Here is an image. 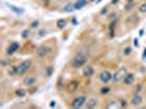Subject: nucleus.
Listing matches in <instances>:
<instances>
[{"label":"nucleus","instance_id":"nucleus-1","mask_svg":"<svg viewBox=\"0 0 146 109\" xmlns=\"http://www.w3.org/2000/svg\"><path fill=\"white\" fill-rule=\"evenodd\" d=\"M31 65H32V61L31 60H24V61H22L20 64L14 65V67H11L10 70L8 71V73H9V75H12V76L24 74V73L31 68Z\"/></svg>","mask_w":146,"mask_h":109},{"label":"nucleus","instance_id":"nucleus-2","mask_svg":"<svg viewBox=\"0 0 146 109\" xmlns=\"http://www.w3.org/2000/svg\"><path fill=\"white\" fill-rule=\"evenodd\" d=\"M88 60V54L85 50H79L78 52L75 54V57L71 60V68L72 69H79L86 64Z\"/></svg>","mask_w":146,"mask_h":109},{"label":"nucleus","instance_id":"nucleus-3","mask_svg":"<svg viewBox=\"0 0 146 109\" xmlns=\"http://www.w3.org/2000/svg\"><path fill=\"white\" fill-rule=\"evenodd\" d=\"M126 73H128V69H126L125 67L119 68L117 71L114 72V74H112V81L114 82V83H118V82H120V81H123L124 76L126 75Z\"/></svg>","mask_w":146,"mask_h":109},{"label":"nucleus","instance_id":"nucleus-4","mask_svg":"<svg viewBox=\"0 0 146 109\" xmlns=\"http://www.w3.org/2000/svg\"><path fill=\"white\" fill-rule=\"evenodd\" d=\"M86 102H87V97L86 96H78L70 103V107L74 108V109L81 108L84 105L86 104Z\"/></svg>","mask_w":146,"mask_h":109},{"label":"nucleus","instance_id":"nucleus-5","mask_svg":"<svg viewBox=\"0 0 146 109\" xmlns=\"http://www.w3.org/2000/svg\"><path fill=\"white\" fill-rule=\"evenodd\" d=\"M51 51H52L51 47H48V46H46V45H41L40 47L36 49V54L40 58H44L47 56L48 53H51Z\"/></svg>","mask_w":146,"mask_h":109},{"label":"nucleus","instance_id":"nucleus-6","mask_svg":"<svg viewBox=\"0 0 146 109\" xmlns=\"http://www.w3.org/2000/svg\"><path fill=\"white\" fill-rule=\"evenodd\" d=\"M99 79L100 81L102 82V83H109V82L112 80V74H111V72L109 71V70H105V71H102L101 73H100L99 75Z\"/></svg>","mask_w":146,"mask_h":109},{"label":"nucleus","instance_id":"nucleus-7","mask_svg":"<svg viewBox=\"0 0 146 109\" xmlns=\"http://www.w3.org/2000/svg\"><path fill=\"white\" fill-rule=\"evenodd\" d=\"M79 85H80L79 81L72 80V81H70V82H68V83H67V85H66V91H67L68 93H74V92H76L77 89H78Z\"/></svg>","mask_w":146,"mask_h":109},{"label":"nucleus","instance_id":"nucleus-8","mask_svg":"<svg viewBox=\"0 0 146 109\" xmlns=\"http://www.w3.org/2000/svg\"><path fill=\"white\" fill-rule=\"evenodd\" d=\"M19 49H20V44H19L18 42H12L9 45V47L7 48V54L8 56H11V54L17 52Z\"/></svg>","mask_w":146,"mask_h":109},{"label":"nucleus","instance_id":"nucleus-9","mask_svg":"<svg viewBox=\"0 0 146 109\" xmlns=\"http://www.w3.org/2000/svg\"><path fill=\"white\" fill-rule=\"evenodd\" d=\"M142 103H143V97H142L141 95H138V94H135L133 96V98L131 99V105L134 106V107L140 106Z\"/></svg>","mask_w":146,"mask_h":109},{"label":"nucleus","instance_id":"nucleus-10","mask_svg":"<svg viewBox=\"0 0 146 109\" xmlns=\"http://www.w3.org/2000/svg\"><path fill=\"white\" fill-rule=\"evenodd\" d=\"M134 81H135V75L133 73H126V75L123 79V83L125 85H132L134 83Z\"/></svg>","mask_w":146,"mask_h":109},{"label":"nucleus","instance_id":"nucleus-11","mask_svg":"<svg viewBox=\"0 0 146 109\" xmlns=\"http://www.w3.org/2000/svg\"><path fill=\"white\" fill-rule=\"evenodd\" d=\"M35 82H36V79L32 75L26 76V77L23 79V84L26 85V86H33V85L35 84Z\"/></svg>","mask_w":146,"mask_h":109},{"label":"nucleus","instance_id":"nucleus-12","mask_svg":"<svg viewBox=\"0 0 146 109\" xmlns=\"http://www.w3.org/2000/svg\"><path fill=\"white\" fill-rule=\"evenodd\" d=\"M98 102L99 100L97 98H95V97H91V98H89L86 102V104H85V106H86L87 108H95V107H97V105H98Z\"/></svg>","mask_w":146,"mask_h":109},{"label":"nucleus","instance_id":"nucleus-13","mask_svg":"<svg viewBox=\"0 0 146 109\" xmlns=\"http://www.w3.org/2000/svg\"><path fill=\"white\" fill-rule=\"evenodd\" d=\"M93 73H95V70L92 67H90V65H88V67L86 68H84V71H82V75L85 77H90L93 75Z\"/></svg>","mask_w":146,"mask_h":109},{"label":"nucleus","instance_id":"nucleus-14","mask_svg":"<svg viewBox=\"0 0 146 109\" xmlns=\"http://www.w3.org/2000/svg\"><path fill=\"white\" fill-rule=\"evenodd\" d=\"M87 5H88V0H77L74 3V7H75V10H80Z\"/></svg>","mask_w":146,"mask_h":109},{"label":"nucleus","instance_id":"nucleus-15","mask_svg":"<svg viewBox=\"0 0 146 109\" xmlns=\"http://www.w3.org/2000/svg\"><path fill=\"white\" fill-rule=\"evenodd\" d=\"M7 6L9 7V9H10V10H12L13 12H14L15 14H18V15H20V14H22V13H24V10H23V9H20V8L15 7V6H13V5H9V3H7Z\"/></svg>","mask_w":146,"mask_h":109},{"label":"nucleus","instance_id":"nucleus-16","mask_svg":"<svg viewBox=\"0 0 146 109\" xmlns=\"http://www.w3.org/2000/svg\"><path fill=\"white\" fill-rule=\"evenodd\" d=\"M66 24H67V22H66L65 19H59V20L56 22V25H57V27H58L59 30H63L64 27L66 26Z\"/></svg>","mask_w":146,"mask_h":109},{"label":"nucleus","instance_id":"nucleus-17","mask_svg":"<svg viewBox=\"0 0 146 109\" xmlns=\"http://www.w3.org/2000/svg\"><path fill=\"white\" fill-rule=\"evenodd\" d=\"M14 94L17 97H24L26 95V91L25 89H23V88H18V89H15Z\"/></svg>","mask_w":146,"mask_h":109},{"label":"nucleus","instance_id":"nucleus-18","mask_svg":"<svg viewBox=\"0 0 146 109\" xmlns=\"http://www.w3.org/2000/svg\"><path fill=\"white\" fill-rule=\"evenodd\" d=\"M109 33H110V37L112 38L114 37V33H115V22H111V24L109 25Z\"/></svg>","mask_w":146,"mask_h":109},{"label":"nucleus","instance_id":"nucleus-19","mask_svg":"<svg viewBox=\"0 0 146 109\" xmlns=\"http://www.w3.org/2000/svg\"><path fill=\"white\" fill-rule=\"evenodd\" d=\"M21 37L23 38V39H28V38L30 37V31L29 30H24L21 33Z\"/></svg>","mask_w":146,"mask_h":109},{"label":"nucleus","instance_id":"nucleus-20","mask_svg":"<svg viewBox=\"0 0 146 109\" xmlns=\"http://www.w3.org/2000/svg\"><path fill=\"white\" fill-rule=\"evenodd\" d=\"M109 92H110V87L109 86H103V87L100 88V94H101V95H106Z\"/></svg>","mask_w":146,"mask_h":109},{"label":"nucleus","instance_id":"nucleus-21","mask_svg":"<svg viewBox=\"0 0 146 109\" xmlns=\"http://www.w3.org/2000/svg\"><path fill=\"white\" fill-rule=\"evenodd\" d=\"M138 11H140L141 13H146V1L143 2L140 7H138Z\"/></svg>","mask_w":146,"mask_h":109},{"label":"nucleus","instance_id":"nucleus-22","mask_svg":"<svg viewBox=\"0 0 146 109\" xmlns=\"http://www.w3.org/2000/svg\"><path fill=\"white\" fill-rule=\"evenodd\" d=\"M66 12H71V11H74L75 10V7H74V5H68V6H66V8L64 9Z\"/></svg>","mask_w":146,"mask_h":109},{"label":"nucleus","instance_id":"nucleus-23","mask_svg":"<svg viewBox=\"0 0 146 109\" xmlns=\"http://www.w3.org/2000/svg\"><path fill=\"white\" fill-rule=\"evenodd\" d=\"M53 72H54V68L53 67H47V68H46V74H47V76H51Z\"/></svg>","mask_w":146,"mask_h":109},{"label":"nucleus","instance_id":"nucleus-24","mask_svg":"<svg viewBox=\"0 0 146 109\" xmlns=\"http://www.w3.org/2000/svg\"><path fill=\"white\" fill-rule=\"evenodd\" d=\"M123 52H124L125 56H129V54L132 53V47H130V46H128V47H126V48L124 49V51H123Z\"/></svg>","mask_w":146,"mask_h":109},{"label":"nucleus","instance_id":"nucleus-25","mask_svg":"<svg viewBox=\"0 0 146 109\" xmlns=\"http://www.w3.org/2000/svg\"><path fill=\"white\" fill-rule=\"evenodd\" d=\"M133 6H134V3H133V2H129L128 5L125 6V10H126V11L132 10V9H133Z\"/></svg>","mask_w":146,"mask_h":109},{"label":"nucleus","instance_id":"nucleus-26","mask_svg":"<svg viewBox=\"0 0 146 109\" xmlns=\"http://www.w3.org/2000/svg\"><path fill=\"white\" fill-rule=\"evenodd\" d=\"M108 11H109V7H105L101 11H100V15H105V14H107V13H108Z\"/></svg>","mask_w":146,"mask_h":109},{"label":"nucleus","instance_id":"nucleus-27","mask_svg":"<svg viewBox=\"0 0 146 109\" xmlns=\"http://www.w3.org/2000/svg\"><path fill=\"white\" fill-rule=\"evenodd\" d=\"M37 26H38V21H34L31 24V27H37Z\"/></svg>","mask_w":146,"mask_h":109},{"label":"nucleus","instance_id":"nucleus-28","mask_svg":"<svg viewBox=\"0 0 146 109\" xmlns=\"http://www.w3.org/2000/svg\"><path fill=\"white\" fill-rule=\"evenodd\" d=\"M45 34H46V31L45 30H41L40 32H38V35H40V36H44Z\"/></svg>","mask_w":146,"mask_h":109},{"label":"nucleus","instance_id":"nucleus-29","mask_svg":"<svg viewBox=\"0 0 146 109\" xmlns=\"http://www.w3.org/2000/svg\"><path fill=\"white\" fill-rule=\"evenodd\" d=\"M121 106L122 107H126V100H124V99L121 100Z\"/></svg>","mask_w":146,"mask_h":109},{"label":"nucleus","instance_id":"nucleus-30","mask_svg":"<svg viewBox=\"0 0 146 109\" xmlns=\"http://www.w3.org/2000/svg\"><path fill=\"white\" fill-rule=\"evenodd\" d=\"M119 1H120V0H112V1H111V3H112V5H117Z\"/></svg>","mask_w":146,"mask_h":109},{"label":"nucleus","instance_id":"nucleus-31","mask_svg":"<svg viewBox=\"0 0 146 109\" xmlns=\"http://www.w3.org/2000/svg\"><path fill=\"white\" fill-rule=\"evenodd\" d=\"M134 45H135V47H138V43H137V39H136V38L134 39Z\"/></svg>","mask_w":146,"mask_h":109},{"label":"nucleus","instance_id":"nucleus-32","mask_svg":"<svg viewBox=\"0 0 146 109\" xmlns=\"http://www.w3.org/2000/svg\"><path fill=\"white\" fill-rule=\"evenodd\" d=\"M143 59H146V48H144V53H143Z\"/></svg>","mask_w":146,"mask_h":109},{"label":"nucleus","instance_id":"nucleus-33","mask_svg":"<svg viewBox=\"0 0 146 109\" xmlns=\"http://www.w3.org/2000/svg\"><path fill=\"white\" fill-rule=\"evenodd\" d=\"M49 106H51V107H54V106H55V102H54V100H52L51 104H49Z\"/></svg>","mask_w":146,"mask_h":109},{"label":"nucleus","instance_id":"nucleus-34","mask_svg":"<svg viewBox=\"0 0 146 109\" xmlns=\"http://www.w3.org/2000/svg\"><path fill=\"white\" fill-rule=\"evenodd\" d=\"M143 34H144V30H141L140 31V36H143Z\"/></svg>","mask_w":146,"mask_h":109},{"label":"nucleus","instance_id":"nucleus-35","mask_svg":"<svg viewBox=\"0 0 146 109\" xmlns=\"http://www.w3.org/2000/svg\"><path fill=\"white\" fill-rule=\"evenodd\" d=\"M128 1H129V2H133V1H134V0H128Z\"/></svg>","mask_w":146,"mask_h":109},{"label":"nucleus","instance_id":"nucleus-36","mask_svg":"<svg viewBox=\"0 0 146 109\" xmlns=\"http://www.w3.org/2000/svg\"><path fill=\"white\" fill-rule=\"evenodd\" d=\"M90 1H96V0H90Z\"/></svg>","mask_w":146,"mask_h":109}]
</instances>
